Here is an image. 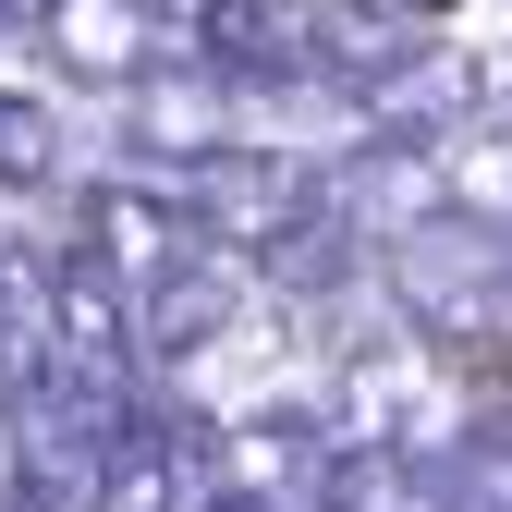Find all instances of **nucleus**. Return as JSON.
Wrapping results in <instances>:
<instances>
[{
    "instance_id": "f257e3e1",
    "label": "nucleus",
    "mask_w": 512,
    "mask_h": 512,
    "mask_svg": "<svg viewBox=\"0 0 512 512\" xmlns=\"http://www.w3.org/2000/svg\"><path fill=\"white\" fill-rule=\"evenodd\" d=\"M476 427V403L452 391L439 342H354L342 378H330V439H378V452H452Z\"/></svg>"
},
{
    "instance_id": "f03ea898",
    "label": "nucleus",
    "mask_w": 512,
    "mask_h": 512,
    "mask_svg": "<svg viewBox=\"0 0 512 512\" xmlns=\"http://www.w3.org/2000/svg\"><path fill=\"white\" fill-rule=\"evenodd\" d=\"M378 281H391L403 330L415 342H464V330H500L512 305V244L488 220H427L403 244H378Z\"/></svg>"
},
{
    "instance_id": "7ed1b4c3",
    "label": "nucleus",
    "mask_w": 512,
    "mask_h": 512,
    "mask_svg": "<svg viewBox=\"0 0 512 512\" xmlns=\"http://www.w3.org/2000/svg\"><path fill=\"white\" fill-rule=\"evenodd\" d=\"M244 317H256V269L232 244H196V256H171V269L135 293V354L147 366H208L220 342H244Z\"/></svg>"
},
{
    "instance_id": "20e7f679",
    "label": "nucleus",
    "mask_w": 512,
    "mask_h": 512,
    "mask_svg": "<svg viewBox=\"0 0 512 512\" xmlns=\"http://www.w3.org/2000/svg\"><path fill=\"white\" fill-rule=\"evenodd\" d=\"M171 196H183V220H196V244L256 256L269 232H293V220L317 208V171H305L293 147H220L208 171H183Z\"/></svg>"
},
{
    "instance_id": "39448f33",
    "label": "nucleus",
    "mask_w": 512,
    "mask_h": 512,
    "mask_svg": "<svg viewBox=\"0 0 512 512\" xmlns=\"http://www.w3.org/2000/svg\"><path fill=\"white\" fill-rule=\"evenodd\" d=\"M196 61L232 74L244 98L330 86V74H317V0H208V13H196Z\"/></svg>"
},
{
    "instance_id": "423d86ee",
    "label": "nucleus",
    "mask_w": 512,
    "mask_h": 512,
    "mask_svg": "<svg viewBox=\"0 0 512 512\" xmlns=\"http://www.w3.org/2000/svg\"><path fill=\"white\" fill-rule=\"evenodd\" d=\"M183 232H196V220H183V196H159V183H86V196H74V244H61V256H86L98 281L147 293L171 256H196Z\"/></svg>"
},
{
    "instance_id": "0eeeda50",
    "label": "nucleus",
    "mask_w": 512,
    "mask_h": 512,
    "mask_svg": "<svg viewBox=\"0 0 512 512\" xmlns=\"http://www.w3.org/2000/svg\"><path fill=\"white\" fill-rule=\"evenodd\" d=\"M122 98H135V147H147L171 183H183V171H208L220 147H244V135H232L244 86L208 74V61H159V74H147V86H122Z\"/></svg>"
},
{
    "instance_id": "6e6552de",
    "label": "nucleus",
    "mask_w": 512,
    "mask_h": 512,
    "mask_svg": "<svg viewBox=\"0 0 512 512\" xmlns=\"http://www.w3.org/2000/svg\"><path fill=\"white\" fill-rule=\"evenodd\" d=\"M37 37H49V61H61L74 86H147L159 61H171L159 0H49Z\"/></svg>"
},
{
    "instance_id": "1a4fd4ad",
    "label": "nucleus",
    "mask_w": 512,
    "mask_h": 512,
    "mask_svg": "<svg viewBox=\"0 0 512 512\" xmlns=\"http://www.w3.org/2000/svg\"><path fill=\"white\" fill-rule=\"evenodd\" d=\"M61 354V256L0 244V403H25Z\"/></svg>"
},
{
    "instance_id": "9d476101",
    "label": "nucleus",
    "mask_w": 512,
    "mask_h": 512,
    "mask_svg": "<svg viewBox=\"0 0 512 512\" xmlns=\"http://www.w3.org/2000/svg\"><path fill=\"white\" fill-rule=\"evenodd\" d=\"M61 183V110L0 86V196H49Z\"/></svg>"
},
{
    "instance_id": "9b49d317",
    "label": "nucleus",
    "mask_w": 512,
    "mask_h": 512,
    "mask_svg": "<svg viewBox=\"0 0 512 512\" xmlns=\"http://www.w3.org/2000/svg\"><path fill=\"white\" fill-rule=\"evenodd\" d=\"M403 13H415V25H427V13H464V0H403Z\"/></svg>"
},
{
    "instance_id": "f8f14e48",
    "label": "nucleus",
    "mask_w": 512,
    "mask_h": 512,
    "mask_svg": "<svg viewBox=\"0 0 512 512\" xmlns=\"http://www.w3.org/2000/svg\"><path fill=\"white\" fill-rule=\"evenodd\" d=\"M208 512H256V500H208Z\"/></svg>"
},
{
    "instance_id": "ddd939ff",
    "label": "nucleus",
    "mask_w": 512,
    "mask_h": 512,
    "mask_svg": "<svg viewBox=\"0 0 512 512\" xmlns=\"http://www.w3.org/2000/svg\"><path fill=\"white\" fill-rule=\"evenodd\" d=\"M0 13H13V0H0Z\"/></svg>"
}]
</instances>
